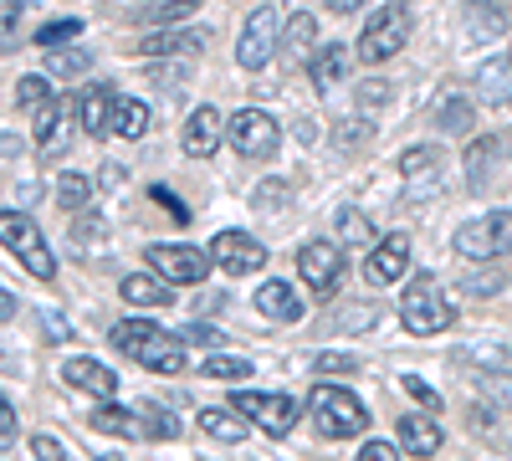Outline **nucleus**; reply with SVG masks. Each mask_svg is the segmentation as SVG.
I'll return each mask as SVG.
<instances>
[{
    "instance_id": "nucleus-1",
    "label": "nucleus",
    "mask_w": 512,
    "mask_h": 461,
    "mask_svg": "<svg viewBox=\"0 0 512 461\" xmlns=\"http://www.w3.org/2000/svg\"><path fill=\"white\" fill-rule=\"evenodd\" d=\"M113 349L123 359H134L154 374H180L190 359H185V339L180 333H164L159 323H144V318H123L113 328Z\"/></svg>"
},
{
    "instance_id": "nucleus-2",
    "label": "nucleus",
    "mask_w": 512,
    "mask_h": 461,
    "mask_svg": "<svg viewBox=\"0 0 512 461\" xmlns=\"http://www.w3.org/2000/svg\"><path fill=\"white\" fill-rule=\"evenodd\" d=\"M400 323H405V333H415V339H431V333L456 323V308H451V298L441 292V282L431 272H415L405 282V292H400Z\"/></svg>"
},
{
    "instance_id": "nucleus-3",
    "label": "nucleus",
    "mask_w": 512,
    "mask_h": 461,
    "mask_svg": "<svg viewBox=\"0 0 512 461\" xmlns=\"http://www.w3.org/2000/svg\"><path fill=\"white\" fill-rule=\"evenodd\" d=\"M308 415H313V426H318L328 441L364 436V426H369V410H364V400H359L354 390H344V385H328V380L308 395Z\"/></svg>"
},
{
    "instance_id": "nucleus-4",
    "label": "nucleus",
    "mask_w": 512,
    "mask_h": 461,
    "mask_svg": "<svg viewBox=\"0 0 512 461\" xmlns=\"http://www.w3.org/2000/svg\"><path fill=\"white\" fill-rule=\"evenodd\" d=\"M0 246H6L36 282H52V277H57V257H52V246L41 241V231H36L31 216H21V211H0Z\"/></svg>"
},
{
    "instance_id": "nucleus-5",
    "label": "nucleus",
    "mask_w": 512,
    "mask_h": 461,
    "mask_svg": "<svg viewBox=\"0 0 512 461\" xmlns=\"http://www.w3.org/2000/svg\"><path fill=\"white\" fill-rule=\"evenodd\" d=\"M241 421H251V426H262L267 436H292V426L303 421V405H297L292 395H267V390H236L231 400H226Z\"/></svg>"
},
{
    "instance_id": "nucleus-6",
    "label": "nucleus",
    "mask_w": 512,
    "mask_h": 461,
    "mask_svg": "<svg viewBox=\"0 0 512 461\" xmlns=\"http://www.w3.org/2000/svg\"><path fill=\"white\" fill-rule=\"evenodd\" d=\"M405 41H410V11L400 6V0H390L364 31H359V62L364 67H379V62H390V57H400L405 52Z\"/></svg>"
},
{
    "instance_id": "nucleus-7",
    "label": "nucleus",
    "mask_w": 512,
    "mask_h": 461,
    "mask_svg": "<svg viewBox=\"0 0 512 461\" xmlns=\"http://www.w3.org/2000/svg\"><path fill=\"white\" fill-rule=\"evenodd\" d=\"M226 144L241 159H272L282 149V123L267 108H236L226 118Z\"/></svg>"
},
{
    "instance_id": "nucleus-8",
    "label": "nucleus",
    "mask_w": 512,
    "mask_h": 461,
    "mask_svg": "<svg viewBox=\"0 0 512 461\" xmlns=\"http://www.w3.org/2000/svg\"><path fill=\"white\" fill-rule=\"evenodd\" d=\"M466 262H492V257H512V211H492L466 221L451 241Z\"/></svg>"
},
{
    "instance_id": "nucleus-9",
    "label": "nucleus",
    "mask_w": 512,
    "mask_h": 461,
    "mask_svg": "<svg viewBox=\"0 0 512 461\" xmlns=\"http://www.w3.org/2000/svg\"><path fill=\"white\" fill-rule=\"evenodd\" d=\"M277 47H282V16H277V6H256V11L246 16V26H241L236 62H241L246 72H262V67L277 57Z\"/></svg>"
},
{
    "instance_id": "nucleus-10",
    "label": "nucleus",
    "mask_w": 512,
    "mask_h": 461,
    "mask_svg": "<svg viewBox=\"0 0 512 461\" xmlns=\"http://www.w3.org/2000/svg\"><path fill=\"white\" fill-rule=\"evenodd\" d=\"M297 277L308 282V292L318 303L338 298V282H344V246L338 241H308L297 251Z\"/></svg>"
},
{
    "instance_id": "nucleus-11",
    "label": "nucleus",
    "mask_w": 512,
    "mask_h": 461,
    "mask_svg": "<svg viewBox=\"0 0 512 461\" xmlns=\"http://www.w3.org/2000/svg\"><path fill=\"white\" fill-rule=\"evenodd\" d=\"M144 262L154 267V277L164 282H205V272L216 267V257L190 241H164V246H149L144 251Z\"/></svg>"
},
{
    "instance_id": "nucleus-12",
    "label": "nucleus",
    "mask_w": 512,
    "mask_h": 461,
    "mask_svg": "<svg viewBox=\"0 0 512 461\" xmlns=\"http://www.w3.org/2000/svg\"><path fill=\"white\" fill-rule=\"evenodd\" d=\"M405 272H410V236L405 231L379 236V246L364 262V282L369 287H395V282H405Z\"/></svg>"
},
{
    "instance_id": "nucleus-13",
    "label": "nucleus",
    "mask_w": 512,
    "mask_h": 461,
    "mask_svg": "<svg viewBox=\"0 0 512 461\" xmlns=\"http://www.w3.org/2000/svg\"><path fill=\"white\" fill-rule=\"evenodd\" d=\"M210 257H216L221 272L246 277V272H262L267 267V246L256 241V236H246V231H221L216 241H210Z\"/></svg>"
},
{
    "instance_id": "nucleus-14",
    "label": "nucleus",
    "mask_w": 512,
    "mask_h": 461,
    "mask_svg": "<svg viewBox=\"0 0 512 461\" xmlns=\"http://www.w3.org/2000/svg\"><path fill=\"white\" fill-rule=\"evenodd\" d=\"M113 113H118V93L108 82H93V88L77 93V129L88 139H108L113 134Z\"/></svg>"
},
{
    "instance_id": "nucleus-15",
    "label": "nucleus",
    "mask_w": 512,
    "mask_h": 461,
    "mask_svg": "<svg viewBox=\"0 0 512 461\" xmlns=\"http://www.w3.org/2000/svg\"><path fill=\"white\" fill-rule=\"evenodd\" d=\"M67 113H77V98H67V103H47L36 118H31V139H36V149L41 154H62L67 149V139H72V123L77 118H67Z\"/></svg>"
},
{
    "instance_id": "nucleus-16",
    "label": "nucleus",
    "mask_w": 512,
    "mask_h": 461,
    "mask_svg": "<svg viewBox=\"0 0 512 461\" xmlns=\"http://www.w3.org/2000/svg\"><path fill=\"white\" fill-rule=\"evenodd\" d=\"M62 380L72 385V390H88V395H98V400H118V374L108 369V364H98L93 354H72L67 364H62Z\"/></svg>"
},
{
    "instance_id": "nucleus-17",
    "label": "nucleus",
    "mask_w": 512,
    "mask_h": 461,
    "mask_svg": "<svg viewBox=\"0 0 512 461\" xmlns=\"http://www.w3.org/2000/svg\"><path fill=\"white\" fill-rule=\"evenodd\" d=\"M400 175H405V185L415 195H431L441 185V175H446V154L436 144H415V149L400 154Z\"/></svg>"
},
{
    "instance_id": "nucleus-18",
    "label": "nucleus",
    "mask_w": 512,
    "mask_h": 461,
    "mask_svg": "<svg viewBox=\"0 0 512 461\" xmlns=\"http://www.w3.org/2000/svg\"><path fill=\"white\" fill-rule=\"evenodd\" d=\"M221 139H226V118L216 113V108H195L190 118H185V134H180V144H185V154L190 159H210L221 149Z\"/></svg>"
},
{
    "instance_id": "nucleus-19",
    "label": "nucleus",
    "mask_w": 512,
    "mask_h": 461,
    "mask_svg": "<svg viewBox=\"0 0 512 461\" xmlns=\"http://www.w3.org/2000/svg\"><path fill=\"white\" fill-rule=\"evenodd\" d=\"M395 436H400V451H410V456H436L446 446V431L436 415H400Z\"/></svg>"
},
{
    "instance_id": "nucleus-20",
    "label": "nucleus",
    "mask_w": 512,
    "mask_h": 461,
    "mask_svg": "<svg viewBox=\"0 0 512 461\" xmlns=\"http://www.w3.org/2000/svg\"><path fill=\"white\" fill-rule=\"evenodd\" d=\"M251 303H256V313L272 318V323H303V298L292 292V282H262Z\"/></svg>"
},
{
    "instance_id": "nucleus-21",
    "label": "nucleus",
    "mask_w": 512,
    "mask_h": 461,
    "mask_svg": "<svg viewBox=\"0 0 512 461\" xmlns=\"http://www.w3.org/2000/svg\"><path fill=\"white\" fill-rule=\"evenodd\" d=\"M118 292H123V303H134V308H169V303H175V287H169L164 277H154V272L123 277Z\"/></svg>"
},
{
    "instance_id": "nucleus-22",
    "label": "nucleus",
    "mask_w": 512,
    "mask_h": 461,
    "mask_svg": "<svg viewBox=\"0 0 512 461\" xmlns=\"http://www.w3.org/2000/svg\"><path fill=\"white\" fill-rule=\"evenodd\" d=\"M210 31L190 26V31H154V36H139V57H175V52H205Z\"/></svg>"
},
{
    "instance_id": "nucleus-23",
    "label": "nucleus",
    "mask_w": 512,
    "mask_h": 461,
    "mask_svg": "<svg viewBox=\"0 0 512 461\" xmlns=\"http://www.w3.org/2000/svg\"><path fill=\"white\" fill-rule=\"evenodd\" d=\"M477 98L492 103V108L512 103V57H492V62L477 67Z\"/></svg>"
},
{
    "instance_id": "nucleus-24",
    "label": "nucleus",
    "mask_w": 512,
    "mask_h": 461,
    "mask_svg": "<svg viewBox=\"0 0 512 461\" xmlns=\"http://www.w3.org/2000/svg\"><path fill=\"white\" fill-rule=\"evenodd\" d=\"M93 431H108V436H128V441H149V426H144V410H118V405H98L93 410Z\"/></svg>"
},
{
    "instance_id": "nucleus-25",
    "label": "nucleus",
    "mask_w": 512,
    "mask_h": 461,
    "mask_svg": "<svg viewBox=\"0 0 512 461\" xmlns=\"http://www.w3.org/2000/svg\"><path fill=\"white\" fill-rule=\"evenodd\" d=\"M200 436H210V441H221V446H236V441H246V421L236 410H200Z\"/></svg>"
},
{
    "instance_id": "nucleus-26",
    "label": "nucleus",
    "mask_w": 512,
    "mask_h": 461,
    "mask_svg": "<svg viewBox=\"0 0 512 461\" xmlns=\"http://www.w3.org/2000/svg\"><path fill=\"white\" fill-rule=\"evenodd\" d=\"M195 11H200V0H144V6L134 11V21L169 31V21H185V16H195Z\"/></svg>"
},
{
    "instance_id": "nucleus-27",
    "label": "nucleus",
    "mask_w": 512,
    "mask_h": 461,
    "mask_svg": "<svg viewBox=\"0 0 512 461\" xmlns=\"http://www.w3.org/2000/svg\"><path fill=\"white\" fill-rule=\"evenodd\" d=\"M436 129L441 134H451V139H461V134H472V98H461V93H451V98H441L436 103Z\"/></svg>"
},
{
    "instance_id": "nucleus-28",
    "label": "nucleus",
    "mask_w": 512,
    "mask_h": 461,
    "mask_svg": "<svg viewBox=\"0 0 512 461\" xmlns=\"http://www.w3.org/2000/svg\"><path fill=\"white\" fill-rule=\"evenodd\" d=\"M308 72H313V82H318V88L328 93V88H333V82H338V77H344V72H349V52H344V47H338V41H328V47H318V52H313V62H308Z\"/></svg>"
},
{
    "instance_id": "nucleus-29",
    "label": "nucleus",
    "mask_w": 512,
    "mask_h": 461,
    "mask_svg": "<svg viewBox=\"0 0 512 461\" xmlns=\"http://www.w3.org/2000/svg\"><path fill=\"white\" fill-rule=\"evenodd\" d=\"M195 369L205 374V380H231V385H246L256 364H251V359H241V354H205Z\"/></svg>"
},
{
    "instance_id": "nucleus-30",
    "label": "nucleus",
    "mask_w": 512,
    "mask_h": 461,
    "mask_svg": "<svg viewBox=\"0 0 512 461\" xmlns=\"http://www.w3.org/2000/svg\"><path fill=\"white\" fill-rule=\"evenodd\" d=\"M333 226H338V241H344V246H369V251L379 246V236H374V221L359 211V205H344Z\"/></svg>"
},
{
    "instance_id": "nucleus-31",
    "label": "nucleus",
    "mask_w": 512,
    "mask_h": 461,
    "mask_svg": "<svg viewBox=\"0 0 512 461\" xmlns=\"http://www.w3.org/2000/svg\"><path fill=\"white\" fill-rule=\"evenodd\" d=\"M57 205L62 211H93V180L88 175H77V170H62L57 175Z\"/></svg>"
},
{
    "instance_id": "nucleus-32",
    "label": "nucleus",
    "mask_w": 512,
    "mask_h": 461,
    "mask_svg": "<svg viewBox=\"0 0 512 461\" xmlns=\"http://www.w3.org/2000/svg\"><path fill=\"white\" fill-rule=\"evenodd\" d=\"M113 134H123V139H144V134H149V103H144V98H118Z\"/></svg>"
},
{
    "instance_id": "nucleus-33",
    "label": "nucleus",
    "mask_w": 512,
    "mask_h": 461,
    "mask_svg": "<svg viewBox=\"0 0 512 461\" xmlns=\"http://www.w3.org/2000/svg\"><path fill=\"white\" fill-rule=\"evenodd\" d=\"M139 410H144V426H149V441H175V436H180V415L169 410V405H159V400H144Z\"/></svg>"
},
{
    "instance_id": "nucleus-34",
    "label": "nucleus",
    "mask_w": 512,
    "mask_h": 461,
    "mask_svg": "<svg viewBox=\"0 0 512 461\" xmlns=\"http://www.w3.org/2000/svg\"><path fill=\"white\" fill-rule=\"evenodd\" d=\"M77 36H82V21L77 16H62V21H47V26L36 31V47L41 52H62L67 41H77Z\"/></svg>"
},
{
    "instance_id": "nucleus-35",
    "label": "nucleus",
    "mask_w": 512,
    "mask_h": 461,
    "mask_svg": "<svg viewBox=\"0 0 512 461\" xmlns=\"http://www.w3.org/2000/svg\"><path fill=\"white\" fill-rule=\"evenodd\" d=\"M313 36H318V21H313L308 11H297V16L287 21V31H282V47H287V57H303V52L313 47Z\"/></svg>"
},
{
    "instance_id": "nucleus-36",
    "label": "nucleus",
    "mask_w": 512,
    "mask_h": 461,
    "mask_svg": "<svg viewBox=\"0 0 512 461\" xmlns=\"http://www.w3.org/2000/svg\"><path fill=\"white\" fill-rule=\"evenodd\" d=\"M487 159H497V139H477L466 149V185L472 190H487Z\"/></svg>"
},
{
    "instance_id": "nucleus-37",
    "label": "nucleus",
    "mask_w": 512,
    "mask_h": 461,
    "mask_svg": "<svg viewBox=\"0 0 512 461\" xmlns=\"http://www.w3.org/2000/svg\"><path fill=\"white\" fill-rule=\"evenodd\" d=\"M93 67V52L88 47H62L47 57V77H77V72H88Z\"/></svg>"
},
{
    "instance_id": "nucleus-38",
    "label": "nucleus",
    "mask_w": 512,
    "mask_h": 461,
    "mask_svg": "<svg viewBox=\"0 0 512 461\" xmlns=\"http://www.w3.org/2000/svg\"><path fill=\"white\" fill-rule=\"evenodd\" d=\"M16 103H21V108H31V113H41V108L52 103V77H41V72L21 77V82H16Z\"/></svg>"
},
{
    "instance_id": "nucleus-39",
    "label": "nucleus",
    "mask_w": 512,
    "mask_h": 461,
    "mask_svg": "<svg viewBox=\"0 0 512 461\" xmlns=\"http://www.w3.org/2000/svg\"><path fill=\"white\" fill-rule=\"evenodd\" d=\"M21 16H26V0H0V52H11V47H16Z\"/></svg>"
},
{
    "instance_id": "nucleus-40",
    "label": "nucleus",
    "mask_w": 512,
    "mask_h": 461,
    "mask_svg": "<svg viewBox=\"0 0 512 461\" xmlns=\"http://www.w3.org/2000/svg\"><path fill=\"white\" fill-rule=\"evenodd\" d=\"M103 236H108V221H103L98 211H82V216L72 221V241H77V246H98Z\"/></svg>"
},
{
    "instance_id": "nucleus-41",
    "label": "nucleus",
    "mask_w": 512,
    "mask_h": 461,
    "mask_svg": "<svg viewBox=\"0 0 512 461\" xmlns=\"http://www.w3.org/2000/svg\"><path fill=\"white\" fill-rule=\"evenodd\" d=\"M354 369H359L354 354H318V359H313V374H318V380H328V374H354Z\"/></svg>"
},
{
    "instance_id": "nucleus-42",
    "label": "nucleus",
    "mask_w": 512,
    "mask_h": 461,
    "mask_svg": "<svg viewBox=\"0 0 512 461\" xmlns=\"http://www.w3.org/2000/svg\"><path fill=\"white\" fill-rule=\"evenodd\" d=\"M400 385H405V395H410V400H420V405H425V415H436V410H441V395H436L431 385H425V380H415V374H405Z\"/></svg>"
},
{
    "instance_id": "nucleus-43",
    "label": "nucleus",
    "mask_w": 512,
    "mask_h": 461,
    "mask_svg": "<svg viewBox=\"0 0 512 461\" xmlns=\"http://www.w3.org/2000/svg\"><path fill=\"white\" fill-rule=\"evenodd\" d=\"M502 272H477V277H466V292H472V298H497L502 292Z\"/></svg>"
},
{
    "instance_id": "nucleus-44",
    "label": "nucleus",
    "mask_w": 512,
    "mask_h": 461,
    "mask_svg": "<svg viewBox=\"0 0 512 461\" xmlns=\"http://www.w3.org/2000/svg\"><path fill=\"white\" fill-rule=\"evenodd\" d=\"M31 456H36V461H67V446H62L57 436H41V431H36V436H31Z\"/></svg>"
},
{
    "instance_id": "nucleus-45",
    "label": "nucleus",
    "mask_w": 512,
    "mask_h": 461,
    "mask_svg": "<svg viewBox=\"0 0 512 461\" xmlns=\"http://www.w3.org/2000/svg\"><path fill=\"white\" fill-rule=\"evenodd\" d=\"M16 431H21V426H16V405L0 395V451H11V446H16Z\"/></svg>"
},
{
    "instance_id": "nucleus-46",
    "label": "nucleus",
    "mask_w": 512,
    "mask_h": 461,
    "mask_svg": "<svg viewBox=\"0 0 512 461\" xmlns=\"http://www.w3.org/2000/svg\"><path fill=\"white\" fill-rule=\"evenodd\" d=\"M354 461H400V446H395V441H374V436H369V441L359 446V456H354Z\"/></svg>"
},
{
    "instance_id": "nucleus-47",
    "label": "nucleus",
    "mask_w": 512,
    "mask_h": 461,
    "mask_svg": "<svg viewBox=\"0 0 512 461\" xmlns=\"http://www.w3.org/2000/svg\"><path fill=\"white\" fill-rule=\"evenodd\" d=\"M149 200H159V205H164V211H169V216H175V221H180V226L190 221V211H185V205H180V195H175V190H164V185H154V190H149Z\"/></svg>"
},
{
    "instance_id": "nucleus-48",
    "label": "nucleus",
    "mask_w": 512,
    "mask_h": 461,
    "mask_svg": "<svg viewBox=\"0 0 512 461\" xmlns=\"http://www.w3.org/2000/svg\"><path fill=\"white\" fill-rule=\"evenodd\" d=\"M180 339H190V344H205V349H216V344H221V328H210V323H190V328H180Z\"/></svg>"
},
{
    "instance_id": "nucleus-49",
    "label": "nucleus",
    "mask_w": 512,
    "mask_h": 461,
    "mask_svg": "<svg viewBox=\"0 0 512 461\" xmlns=\"http://www.w3.org/2000/svg\"><path fill=\"white\" fill-rule=\"evenodd\" d=\"M277 195H287V185H282V180L262 185V190H256V211H277Z\"/></svg>"
},
{
    "instance_id": "nucleus-50",
    "label": "nucleus",
    "mask_w": 512,
    "mask_h": 461,
    "mask_svg": "<svg viewBox=\"0 0 512 461\" xmlns=\"http://www.w3.org/2000/svg\"><path fill=\"white\" fill-rule=\"evenodd\" d=\"M149 77H154L159 88H164V82H180V77H185V67H180V62H169V67H154Z\"/></svg>"
},
{
    "instance_id": "nucleus-51",
    "label": "nucleus",
    "mask_w": 512,
    "mask_h": 461,
    "mask_svg": "<svg viewBox=\"0 0 512 461\" xmlns=\"http://www.w3.org/2000/svg\"><path fill=\"white\" fill-rule=\"evenodd\" d=\"M41 323H47V333H52V339H67V333H72L62 313H47V318H41Z\"/></svg>"
},
{
    "instance_id": "nucleus-52",
    "label": "nucleus",
    "mask_w": 512,
    "mask_h": 461,
    "mask_svg": "<svg viewBox=\"0 0 512 461\" xmlns=\"http://www.w3.org/2000/svg\"><path fill=\"white\" fill-rule=\"evenodd\" d=\"M384 98H390V88H379V82H374V88H359V103L369 108V103H384Z\"/></svg>"
},
{
    "instance_id": "nucleus-53",
    "label": "nucleus",
    "mask_w": 512,
    "mask_h": 461,
    "mask_svg": "<svg viewBox=\"0 0 512 461\" xmlns=\"http://www.w3.org/2000/svg\"><path fill=\"white\" fill-rule=\"evenodd\" d=\"M359 6H369V0H328V11H338V16H349V11H359Z\"/></svg>"
},
{
    "instance_id": "nucleus-54",
    "label": "nucleus",
    "mask_w": 512,
    "mask_h": 461,
    "mask_svg": "<svg viewBox=\"0 0 512 461\" xmlns=\"http://www.w3.org/2000/svg\"><path fill=\"white\" fill-rule=\"evenodd\" d=\"M6 318H16V298H11L6 287H0V323H6Z\"/></svg>"
},
{
    "instance_id": "nucleus-55",
    "label": "nucleus",
    "mask_w": 512,
    "mask_h": 461,
    "mask_svg": "<svg viewBox=\"0 0 512 461\" xmlns=\"http://www.w3.org/2000/svg\"><path fill=\"white\" fill-rule=\"evenodd\" d=\"M98 461H118V456H98Z\"/></svg>"
}]
</instances>
